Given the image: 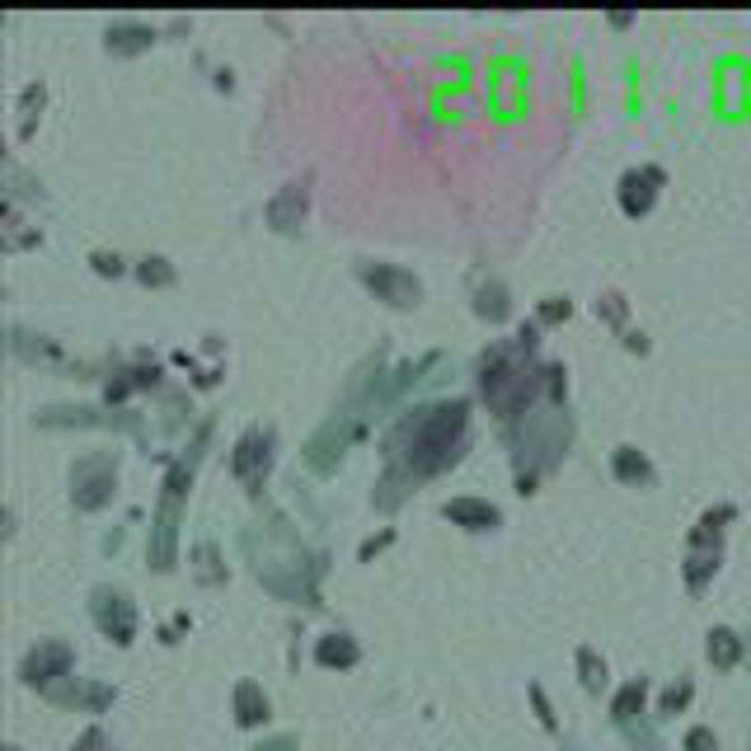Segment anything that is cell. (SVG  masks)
<instances>
[{
  "instance_id": "6da1fadb",
  "label": "cell",
  "mask_w": 751,
  "mask_h": 751,
  "mask_svg": "<svg viewBox=\"0 0 751 751\" xmlns=\"http://www.w3.org/2000/svg\"><path fill=\"white\" fill-rule=\"evenodd\" d=\"M465 432V405H442L423 418L413 442V465L418 470H442L446 461H455V442Z\"/></svg>"
},
{
  "instance_id": "7a4b0ae2",
  "label": "cell",
  "mask_w": 751,
  "mask_h": 751,
  "mask_svg": "<svg viewBox=\"0 0 751 751\" xmlns=\"http://www.w3.org/2000/svg\"><path fill=\"white\" fill-rule=\"evenodd\" d=\"M362 278L395 305H413L418 301V282L409 278V272H399V268H362Z\"/></svg>"
},
{
  "instance_id": "3957f363",
  "label": "cell",
  "mask_w": 751,
  "mask_h": 751,
  "mask_svg": "<svg viewBox=\"0 0 751 751\" xmlns=\"http://www.w3.org/2000/svg\"><path fill=\"white\" fill-rule=\"evenodd\" d=\"M66 667H71V648H62V644H43V648L24 663V676H29L33 686H38V681H52L47 672H57V676H62Z\"/></svg>"
},
{
  "instance_id": "277c9868",
  "label": "cell",
  "mask_w": 751,
  "mask_h": 751,
  "mask_svg": "<svg viewBox=\"0 0 751 751\" xmlns=\"http://www.w3.org/2000/svg\"><path fill=\"white\" fill-rule=\"evenodd\" d=\"M446 517L455 526H470V530H484V526H498V507H488L480 498H455L446 503Z\"/></svg>"
},
{
  "instance_id": "5b68a950",
  "label": "cell",
  "mask_w": 751,
  "mask_h": 751,
  "mask_svg": "<svg viewBox=\"0 0 751 751\" xmlns=\"http://www.w3.org/2000/svg\"><path fill=\"white\" fill-rule=\"evenodd\" d=\"M644 183H663V170H644V174H630V179H625L620 203H625L630 216H644V212L653 207V188H644Z\"/></svg>"
},
{
  "instance_id": "8992f818",
  "label": "cell",
  "mask_w": 751,
  "mask_h": 751,
  "mask_svg": "<svg viewBox=\"0 0 751 751\" xmlns=\"http://www.w3.org/2000/svg\"><path fill=\"white\" fill-rule=\"evenodd\" d=\"M99 625L108 630V634H113L118 638V644H132V625H137V620H132V606H127V597H113V611H108V601L99 597Z\"/></svg>"
},
{
  "instance_id": "52a82bcc",
  "label": "cell",
  "mask_w": 751,
  "mask_h": 751,
  "mask_svg": "<svg viewBox=\"0 0 751 751\" xmlns=\"http://www.w3.org/2000/svg\"><path fill=\"white\" fill-rule=\"evenodd\" d=\"M235 713H240L245 728H254V723L268 719V700H263V690L254 686V681H240V686H235Z\"/></svg>"
},
{
  "instance_id": "ba28073f",
  "label": "cell",
  "mask_w": 751,
  "mask_h": 751,
  "mask_svg": "<svg viewBox=\"0 0 751 751\" xmlns=\"http://www.w3.org/2000/svg\"><path fill=\"white\" fill-rule=\"evenodd\" d=\"M315 663L320 667H353L357 663V644H353V638H343V634H329V638H320Z\"/></svg>"
},
{
  "instance_id": "9c48e42d",
  "label": "cell",
  "mask_w": 751,
  "mask_h": 751,
  "mask_svg": "<svg viewBox=\"0 0 751 751\" xmlns=\"http://www.w3.org/2000/svg\"><path fill=\"white\" fill-rule=\"evenodd\" d=\"M738 657H742V638L732 630H713L709 634V663L713 667H738Z\"/></svg>"
},
{
  "instance_id": "30bf717a",
  "label": "cell",
  "mask_w": 751,
  "mask_h": 751,
  "mask_svg": "<svg viewBox=\"0 0 751 751\" xmlns=\"http://www.w3.org/2000/svg\"><path fill=\"white\" fill-rule=\"evenodd\" d=\"M615 474L620 480H634V484H644V480H653V465L638 455L634 446H625V451H615Z\"/></svg>"
},
{
  "instance_id": "8fae6325",
  "label": "cell",
  "mask_w": 751,
  "mask_h": 751,
  "mask_svg": "<svg viewBox=\"0 0 751 751\" xmlns=\"http://www.w3.org/2000/svg\"><path fill=\"white\" fill-rule=\"evenodd\" d=\"M644 695H648V686H644V681H630L625 690H620V695H615V705H611V713H615V719H620V723H625V719H634V713H638V709H644Z\"/></svg>"
},
{
  "instance_id": "7c38bea8",
  "label": "cell",
  "mask_w": 751,
  "mask_h": 751,
  "mask_svg": "<svg viewBox=\"0 0 751 751\" xmlns=\"http://www.w3.org/2000/svg\"><path fill=\"white\" fill-rule=\"evenodd\" d=\"M291 207L305 212V188H301V183H291V188L278 197V203L268 207V216H272V226H278V230H287V212H291Z\"/></svg>"
},
{
  "instance_id": "4fadbf2b",
  "label": "cell",
  "mask_w": 751,
  "mask_h": 751,
  "mask_svg": "<svg viewBox=\"0 0 751 751\" xmlns=\"http://www.w3.org/2000/svg\"><path fill=\"white\" fill-rule=\"evenodd\" d=\"M578 667H582V681H588V690H601V681H606V663H597L592 648L578 653Z\"/></svg>"
},
{
  "instance_id": "5bb4252c",
  "label": "cell",
  "mask_w": 751,
  "mask_h": 751,
  "mask_svg": "<svg viewBox=\"0 0 751 751\" xmlns=\"http://www.w3.org/2000/svg\"><path fill=\"white\" fill-rule=\"evenodd\" d=\"M254 461H259V432H254V437H245V442H240V451H235V470H240V474H249V470H254Z\"/></svg>"
},
{
  "instance_id": "9a60e30c",
  "label": "cell",
  "mask_w": 751,
  "mask_h": 751,
  "mask_svg": "<svg viewBox=\"0 0 751 751\" xmlns=\"http://www.w3.org/2000/svg\"><path fill=\"white\" fill-rule=\"evenodd\" d=\"M709 573H713V555H705V559H690L686 582H690V588H705V582H709Z\"/></svg>"
},
{
  "instance_id": "2e32d148",
  "label": "cell",
  "mask_w": 751,
  "mask_h": 751,
  "mask_svg": "<svg viewBox=\"0 0 751 751\" xmlns=\"http://www.w3.org/2000/svg\"><path fill=\"white\" fill-rule=\"evenodd\" d=\"M686 751H719V738L709 728H690L686 732Z\"/></svg>"
},
{
  "instance_id": "e0dca14e",
  "label": "cell",
  "mask_w": 751,
  "mask_h": 751,
  "mask_svg": "<svg viewBox=\"0 0 751 751\" xmlns=\"http://www.w3.org/2000/svg\"><path fill=\"white\" fill-rule=\"evenodd\" d=\"M141 282H174V268H164V259H146L141 263Z\"/></svg>"
},
{
  "instance_id": "ac0fdd59",
  "label": "cell",
  "mask_w": 751,
  "mask_h": 751,
  "mask_svg": "<svg viewBox=\"0 0 751 751\" xmlns=\"http://www.w3.org/2000/svg\"><path fill=\"white\" fill-rule=\"evenodd\" d=\"M686 700H690V686H686V681H681V686H672V690L663 695V713H676Z\"/></svg>"
},
{
  "instance_id": "d6986e66",
  "label": "cell",
  "mask_w": 751,
  "mask_h": 751,
  "mask_svg": "<svg viewBox=\"0 0 751 751\" xmlns=\"http://www.w3.org/2000/svg\"><path fill=\"white\" fill-rule=\"evenodd\" d=\"M540 320H569V301H549V305H540Z\"/></svg>"
},
{
  "instance_id": "ffe728a7",
  "label": "cell",
  "mask_w": 751,
  "mask_h": 751,
  "mask_svg": "<svg viewBox=\"0 0 751 751\" xmlns=\"http://www.w3.org/2000/svg\"><path fill=\"white\" fill-rule=\"evenodd\" d=\"M95 268L104 272V278H108V272H122V263H118V259H108V254H95Z\"/></svg>"
},
{
  "instance_id": "44dd1931",
  "label": "cell",
  "mask_w": 751,
  "mask_h": 751,
  "mask_svg": "<svg viewBox=\"0 0 751 751\" xmlns=\"http://www.w3.org/2000/svg\"><path fill=\"white\" fill-rule=\"evenodd\" d=\"M259 751H291V742H272V747H259Z\"/></svg>"
}]
</instances>
